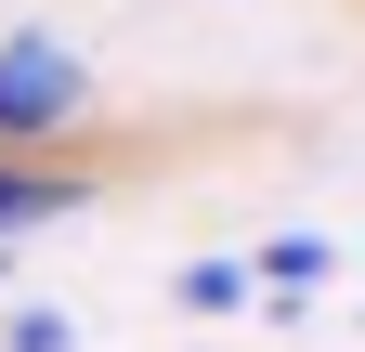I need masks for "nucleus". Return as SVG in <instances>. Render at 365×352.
I'll use <instances>...</instances> for the list:
<instances>
[{"label":"nucleus","mask_w":365,"mask_h":352,"mask_svg":"<svg viewBox=\"0 0 365 352\" xmlns=\"http://www.w3.org/2000/svg\"><path fill=\"white\" fill-rule=\"evenodd\" d=\"M78 196H91L78 157H0V248H14L26 222H53V209H78Z\"/></svg>","instance_id":"2"},{"label":"nucleus","mask_w":365,"mask_h":352,"mask_svg":"<svg viewBox=\"0 0 365 352\" xmlns=\"http://www.w3.org/2000/svg\"><path fill=\"white\" fill-rule=\"evenodd\" d=\"M78 118H91V66L66 53V39H39V26L0 39V144L39 157V144H53V130H78Z\"/></svg>","instance_id":"1"},{"label":"nucleus","mask_w":365,"mask_h":352,"mask_svg":"<svg viewBox=\"0 0 365 352\" xmlns=\"http://www.w3.org/2000/svg\"><path fill=\"white\" fill-rule=\"evenodd\" d=\"M248 300V261H182V314H235Z\"/></svg>","instance_id":"4"},{"label":"nucleus","mask_w":365,"mask_h":352,"mask_svg":"<svg viewBox=\"0 0 365 352\" xmlns=\"http://www.w3.org/2000/svg\"><path fill=\"white\" fill-rule=\"evenodd\" d=\"M327 274H339V248H327V235H274V248L248 261V287H327Z\"/></svg>","instance_id":"3"},{"label":"nucleus","mask_w":365,"mask_h":352,"mask_svg":"<svg viewBox=\"0 0 365 352\" xmlns=\"http://www.w3.org/2000/svg\"><path fill=\"white\" fill-rule=\"evenodd\" d=\"M78 326L53 314V300H14V314H0V352H66Z\"/></svg>","instance_id":"5"},{"label":"nucleus","mask_w":365,"mask_h":352,"mask_svg":"<svg viewBox=\"0 0 365 352\" xmlns=\"http://www.w3.org/2000/svg\"><path fill=\"white\" fill-rule=\"evenodd\" d=\"M0 274H14V248H0Z\"/></svg>","instance_id":"6"}]
</instances>
